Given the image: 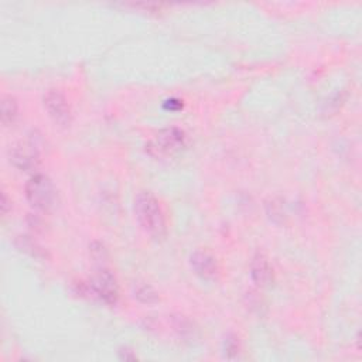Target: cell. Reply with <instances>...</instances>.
<instances>
[{"label":"cell","instance_id":"cell-1","mask_svg":"<svg viewBox=\"0 0 362 362\" xmlns=\"http://www.w3.org/2000/svg\"><path fill=\"white\" fill-rule=\"evenodd\" d=\"M135 217L145 232L154 238L166 235V218L158 198L150 193L142 191L135 198Z\"/></svg>","mask_w":362,"mask_h":362},{"label":"cell","instance_id":"cell-2","mask_svg":"<svg viewBox=\"0 0 362 362\" xmlns=\"http://www.w3.org/2000/svg\"><path fill=\"white\" fill-rule=\"evenodd\" d=\"M25 198L34 210L50 211L56 205L57 190L47 175L36 174L25 184Z\"/></svg>","mask_w":362,"mask_h":362},{"label":"cell","instance_id":"cell-3","mask_svg":"<svg viewBox=\"0 0 362 362\" xmlns=\"http://www.w3.org/2000/svg\"><path fill=\"white\" fill-rule=\"evenodd\" d=\"M80 296H88L99 299L100 301L107 304H116L118 301V283L115 276L107 270H99L89 283H80L78 284Z\"/></svg>","mask_w":362,"mask_h":362},{"label":"cell","instance_id":"cell-4","mask_svg":"<svg viewBox=\"0 0 362 362\" xmlns=\"http://www.w3.org/2000/svg\"><path fill=\"white\" fill-rule=\"evenodd\" d=\"M186 146V134L178 127H167L146 145V151L153 158L173 156Z\"/></svg>","mask_w":362,"mask_h":362},{"label":"cell","instance_id":"cell-5","mask_svg":"<svg viewBox=\"0 0 362 362\" xmlns=\"http://www.w3.org/2000/svg\"><path fill=\"white\" fill-rule=\"evenodd\" d=\"M44 108L48 114V116L54 120V123L60 126H70L72 114H71V107L67 100V98L56 91L51 89L44 95Z\"/></svg>","mask_w":362,"mask_h":362},{"label":"cell","instance_id":"cell-6","mask_svg":"<svg viewBox=\"0 0 362 362\" xmlns=\"http://www.w3.org/2000/svg\"><path fill=\"white\" fill-rule=\"evenodd\" d=\"M190 265L194 273L204 280H215L220 275L217 259L205 251H195L190 256Z\"/></svg>","mask_w":362,"mask_h":362},{"label":"cell","instance_id":"cell-7","mask_svg":"<svg viewBox=\"0 0 362 362\" xmlns=\"http://www.w3.org/2000/svg\"><path fill=\"white\" fill-rule=\"evenodd\" d=\"M251 277L261 288H266L273 281V269L264 253H256L251 264Z\"/></svg>","mask_w":362,"mask_h":362},{"label":"cell","instance_id":"cell-8","mask_svg":"<svg viewBox=\"0 0 362 362\" xmlns=\"http://www.w3.org/2000/svg\"><path fill=\"white\" fill-rule=\"evenodd\" d=\"M10 162L20 170H33L37 167V156L28 147H14L9 153Z\"/></svg>","mask_w":362,"mask_h":362},{"label":"cell","instance_id":"cell-9","mask_svg":"<svg viewBox=\"0 0 362 362\" xmlns=\"http://www.w3.org/2000/svg\"><path fill=\"white\" fill-rule=\"evenodd\" d=\"M2 123L3 126H12L19 116V105L13 96L5 95L2 99Z\"/></svg>","mask_w":362,"mask_h":362},{"label":"cell","instance_id":"cell-10","mask_svg":"<svg viewBox=\"0 0 362 362\" xmlns=\"http://www.w3.org/2000/svg\"><path fill=\"white\" fill-rule=\"evenodd\" d=\"M16 246L23 251L28 252L34 257H40L43 255V249L39 246L36 241H33L30 237H17L16 239Z\"/></svg>","mask_w":362,"mask_h":362},{"label":"cell","instance_id":"cell-11","mask_svg":"<svg viewBox=\"0 0 362 362\" xmlns=\"http://www.w3.org/2000/svg\"><path fill=\"white\" fill-rule=\"evenodd\" d=\"M135 297L145 304H154L159 301V295L149 284H142L135 290Z\"/></svg>","mask_w":362,"mask_h":362},{"label":"cell","instance_id":"cell-12","mask_svg":"<svg viewBox=\"0 0 362 362\" xmlns=\"http://www.w3.org/2000/svg\"><path fill=\"white\" fill-rule=\"evenodd\" d=\"M224 354L226 358H235L239 354V341L237 335H226V339L224 340Z\"/></svg>","mask_w":362,"mask_h":362},{"label":"cell","instance_id":"cell-13","mask_svg":"<svg viewBox=\"0 0 362 362\" xmlns=\"http://www.w3.org/2000/svg\"><path fill=\"white\" fill-rule=\"evenodd\" d=\"M0 206H2L3 217H6L9 214V211L12 210V200L8 197V194L5 191L2 193V205H0Z\"/></svg>","mask_w":362,"mask_h":362}]
</instances>
